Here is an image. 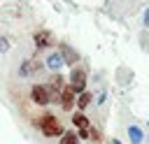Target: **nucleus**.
I'll use <instances>...</instances> for the list:
<instances>
[{"label": "nucleus", "instance_id": "obj_1", "mask_svg": "<svg viewBox=\"0 0 149 144\" xmlns=\"http://www.w3.org/2000/svg\"><path fill=\"white\" fill-rule=\"evenodd\" d=\"M37 128L42 130L44 137H61V135H63V125H61V121H58L54 114H44V116L37 121Z\"/></svg>", "mask_w": 149, "mask_h": 144}, {"label": "nucleus", "instance_id": "obj_2", "mask_svg": "<svg viewBox=\"0 0 149 144\" xmlns=\"http://www.w3.org/2000/svg\"><path fill=\"white\" fill-rule=\"evenodd\" d=\"M30 100H33L37 107H44V105H49V102L54 100V95H51L49 86H44V84H35V86L30 88Z\"/></svg>", "mask_w": 149, "mask_h": 144}, {"label": "nucleus", "instance_id": "obj_3", "mask_svg": "<svg viewBox=\"0 0 149 144\" xmlns=\"http://www.w3.org/2000/svg\"><path fill=\"white\" fill-rule=\"evenodd\" d=\"M70 86H72V91L77 95L81 91H86V72L81 67H72V72H70Z\"/></svg>", "mask_w": 149, "mask_h": 144}, {"label": "nucleus", "instance_id": "obj_4", "mask_svg": "<svg viewBox=\"0 0 149 144\" xmlns=\"http://www.w3.org/2000/svg\"><path fill=\"white\" fill-rule=\"evenodd\" d=\"M58 100H61V107L65 109V111H72V107L77 105V93L72 91V86L68 84V86H63V91L58 93Z\"/></svg>", "mask_w": 149, "mask_h": 144}, {"label": "nucleus", "instance_id": "obj_5", "mask_svg": "<svg viewBox=\"0 0 149 144\" xmlns=\"http://www.w3.org/2000/svg\"><path fill=\"white\" fill-rule=\"evenodd\" d=\"M33 42H35V46H37V49H49V46L54 44V33H51V30H47V28L35 30Z\"/></svg>", "mask_w": 149, "mask_h": 144}, {"label": "nucleus", "instance_id": "obj_6", "mask_svg": "<svg viewBox=\"0 0 149 144\" xmlns=\"http://www.w3.org/2000/svg\"><path fill=\"white\" fill-rule=\"evenodd\" d=\"M58 51H61V56H63L65 65H74V63L79 60V53H77L74 49H70L68 44H58Z\"/></svg>", "mask_w": 149, "mask_h": 144}, {"label": "nucleus", "instance_id": "obj_7", "mask_svg": "<svg viewBox=\"0 0 149 144\" xmlns=\"http://www.w3.org/2000/svg\"><path fill=\"white\" fill-rule=\"evenodd\" d=\"M40 70H42V65L30 58V60H26V63L19 67V74H21V77H30V74H35V72H40Z\"/></svg>", "mask_w": 149, "mask_h": 144}, {"label": "nucleus", "instance_id": "obj_8", "mask_svg": "<svg viewBox=\"0 0 149 144\" xmlns=\"http://www.w3.org/2000/svg\"><path fill=\"white\" fill-rule=\"evenodd\" d=\"M49 70H58V67H63L65 65V60H63V56H61V51H56V53H49V58H47V63H44Z\"/></svg>", "mask_w": 149, "mask_h": 144}, {"label": "nucleus", "instance_id": "obj_9", "mask_svg": "<svg viewBox=\"0 0 149 144\" xmlns=\"http://www.w3.org/2000/svg\"><path fill=\"white\" fill-rule=\"evenodd\" d=\"M72 123H74V128H77V130H88V128H91L88 118H86L81 111H74V114H72Z\"/></svg>", "mask_w": 149, "mask_h": 144}, {"label": "nucleus", "instance_id": "obj_10", "mask_svg": "<svg viewBox=\"0 0 149 144\" xmlns=\"http://www.w3.org/2000/svg\"><path fill=\"white\" fill-rule=\"evenodd\" d=\"M58 144H79V135H77L74 130H63Z\"/></svg>", "mask_w": 149, "mask_h": 144}, {"label": "nucleus", "instance_id": "obj_11", "mask_svg": "<svg viewBox=\"0 0 149 144\" xmlns=\"http://www.w3.org/2000/svg\"><path fill=\"white\" fill-rule=\"evenodd\" d=\"M91 100H93V95H91L88 91H81V93L77 95V107H79V111H81V109H86V107L91 105Z\"/></svg>", "mask_w": 149, "mask_h": 144}, {"label": "nucleus", "instance_id": "obj_12", "mask_svg": "<svg viewBox=\"0 0 149 144\" xmlns=\"http://www.w3.org/2000/svg\"><path fill=\"white\" fill-rule=\"evenodd\" d=\"M128 137H130L133 144H140V142H142V130L135 128V125H130V128H128Z\"/></svg>", "mask_w": 149, "mask_h": 144}, {"label": "nucleus", "instance_id": "obj_13", "mask_svg": "<svg viewBox=\"0 0 149 144\" xmlns=\"http://www.w3.org/2000/svg\"><path fill=\"white\" fill-rule=\"evenodd\" d=\"M88 139H93V142H95V144H98V142H100V139H102V137H100V132H98V130H95V128H91V130H88Z\"/></svg>", "mask_w": 149, "mask_h": 144}, {"label": "nucleus", "instance_id": "obj_14", "mask_svg": "<svg viewBox=\"0 0 149 144\" xmlns=\"http://www.w3.org/2000/svg\"><path fill=\"white\" fill-rule=\"evenodd\" d=\"M9 49V42H7V37H0V51H7Z\"/></svg>", "mask_w": 149, "mask_h": 144}]
</instances>
